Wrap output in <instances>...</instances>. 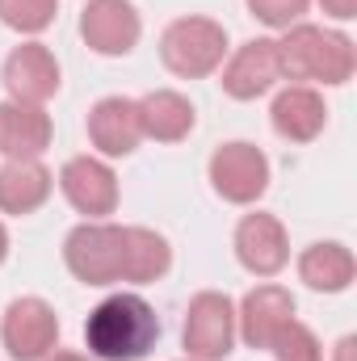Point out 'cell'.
Wrapping results in <instances>:
<instances>
[{"label":"cell","instance_id":"6da1fadb","mask_svg":"<svg viewBox=\"0 0 357 361\" xmlns=\"http://www.w3.org/2000/svg\"><path fill=\"white\" fill-rule=\"evenodd\" d=\"M160 341V319L139 294H109L85 324V345L101 361H139Z\"/></svg>","mask_w":357,"mask_h":361},{"label":"cell","instance_id":"7a4b0ae2","mask_svg":"<svg viewBox=\"0 0 357 361\" xmlns=\"http://www.w3.org/2000/svg\"><path fill=\"white\" fill-rule=\"evenodd\" d=\"M282 76L290 80H324V85H345L353 76V42L345 34L320 30V25H294L282 42Z\"/></svg>","mask_w":357,"mask_h":361},{"label":"cell","instance_id":"3957f363","mask_svg":"<svg viewBox=\"0 0 357 361\" xmlns=\"http://www.w3.org/2000/svg\"><path fill=\"white\" fill-rule=\"evenodd\" d=\"M227 55V30L210 17H181L164 30L160 38V59L169 72H177L185 80L210 76Z\"/></svg>","mask_w":357,"mask_h":361},{"label":"cell","instance_id":"277c9868","mask_svg":"<svg viewBox=\"0 0 357 361\" xmlns=\"http://www.w3.org/2000/svg\"><path fill=\"white\" fill-rule=\"evenodd\" d=\"M68 269L85 286H114L122 281V227L114 223H80L63 244Z\"/></svg>","mask_w":357,"mask_h":361},{"label":"cell","instance_id":"5b68a950","mask_svg":"<svg viewBox=\"0 0 357 361\" xmlns=\"http://www.w3.org/2000/svg\"><path fill=\"white\" fill-rule=\"evenodd\" d=\"M55 336H59V319H55V311L42 298H17V302H8L4 324H0V341L8 349V357L42 361L55 349Z\"/></svg>","mask_w":357,"mask_h":361},{"label":"cell","instance_id":"8992f818","mask_svg":"<svg viewBox=\"0 0 357 361\" xmlns=\"http://www.w3.org/2000/svg\"><path fill=\"white\" fill-rule=\"evenodd\" d=\"M236 341V315L223 294H198L185 315V349L189 361H223Z\"/></svg>","mask_w":357,"mask_h":361},{"label":"cell","instance_id":"52a82bcc","mask_svg":"<svg viewBox=\"0 0 357 361\" xmlns=\"http://www.w3.org/2000/svg\"><path fill=\"white\" fill-rule=\"evenodd\" d=\"M210 180L219 189V197L227 202H257L269 185V160L265 152H257L253 143H227L214 152L210 160Z\"/></svg>","mask_w":357,"mask_h":361},{"label":"cell","instance_id":"ba28073f","mask_svg":"<svg viewBox=\"0 0 357 361\" xmlns=\"http://www.w3.org/2000/svg\"><path fill=\"white\" fill-rule=\"evenodd\" d=\"M282 80V55H277V42L257 38V42H244L231 63L223 68V92L236 97V101H257L261 92H269Z\"/></svg>","mask_w":357,"mask_h":361},{"label":"cell","instance_id":"9c48e42d","mask_svg":"<svg viewBox=\"0 0 357 361\" xmlns=\"http://www.w3.org/2000/svg\"><path fill=\"white\" fill-rule=\"evenodd\" d=\"M4 89L13 92V101L25 105H42L47 97L59 89V63L42 42H25L4 59Z\"/></svg>","mask_w":357,"mask_h":361},{"label":"cell","instance_id":"30bf717a","mask_svg":"<svg viewBox=\"0 0 357 361\" xmlns=\"http://www.w3.org/2000/svg\"><path fill=\"white\" fill-rule=\"evenodd\" d=\"M80 34L97 55H126L139 42V13L126 0H92L80 17Z\"/></svg>","mask_w":357,"mask_h":361},{"label":"cell","instance_id":"8fae6325","mask_svg":"<svg viewBox=\"0 0 357 361\" xmlns=\"http://www.w3.org/2000/svg\"><path fill=\"white\" fill-rule=\"evenodd\" d=\"M59 185H63V197L80 214H89V219L114 214V206H118V180H114V173L101 160H92V156L68 160L63 173H59Z\"/></svg>","mask_w":357,"mask_h":361},{"label":"cell","instance_id":"7c38bea8","mask_svg":"<svg viewBox=\"0 0 357 361\" xmlns=\"http://www.w3.org/2000/svg\"><path fill=\"white\" fill-rule=\"evenodd\" d=\"M89 139L97 152L105 156H131L143 139V122H139V101L131 97H105L97 101L89 114Z\"/></svg>","mask_w":357,"mask_h":361},{"label":"cell","instance_id":"4fadbf2b","mask_svg":"<svg viewBox=\"0 0 357 361\" xmlns=\"http://www.w3.org/2000/svg\"><path fill=\"white\" fill-rule=\"evenodd\" d=\"M236 257H240L244 269L261 273V277L277 273L286 265V257H290L282 223H277L273 214H248V219L236 227Z\"/></svg>","mask_w":357,"mask_h":361},{"label":"cell","instance_id":"5bb4252c","mask_svg":"<svg viewBox=\"0 0 357 361\" xmlns=\"http://www.w3.org/2000/svg\"><path fill=\"white\" fill-rule=\"evenodd\" d=\"M51 143V118L38 105L4 101L0 105V152L8 160H34Z\"/></svg>","mask_w":357,"mask_h":361},{"label":"cell","instance_id":"9a60e30c","mask_svg":"<svg viewBox=\"0 0 357 361\" xmlns=\"http://www.w3.org/2000/svg\"><path fill=\"white\" fill-rule=\"evenodd\" d=\"M324 122H328V109H324V97L315 89L294 85V89L277 92V101H273V130H277L282 139H290V143H311V139L324 130Z\"/></svg>","mask_w":357,"mask_h":361},{"label":"cell","instance_id":"2e32d148","mask_svg":"<svg viewBox=\"0 0 357 361\" xmlns=\"http://www.w3.org/2000/svg\"><path fill=\"white\" fill-rule=\"evenodd\" d=\"M286 319H294V298H290V290H282V286H257V290L244 298L240 332H244V341H248L253 349H269L273 332H277Z\"/></svg>","mask_w":357,"mask_h":361},{"label":"cell","instance_id":"e0dca14e","mask_svg":"<svg viewBox=\"0 0 357 361\" xmlns=\"http://www.w3.org/2000/svg\"><path fill=\"white\" fill-rule=\"evenodd\" d=\"M51 197V173L38 160H8L0 169V210L30 214Z\"/></svg>","mask_w":357,"mask_h":361},{"label":"cell","instance_id":"ac0fdd59","mask_svg":"<svg viewBox=\"0 0 357 361\" xmlns=\"http://www.w3.org/2000/svg\"><path fill=\"white\" fill-rule=\"evenodd\" d=\"M139 122H143V139H160V143H177L193 130V105L173 89L147 92L139 101Z\"/></svg>","mask_w":357,"mask_h":361},{"label":"cell","instance_id":"d6986e66","mask_svg":"<svg viewBox=\"0 0 357 361\" xmlns=\"http://www.w3.org/2000/svg\"><path fill=\"white\" fill-rule=\"evenodd\" d=\"M173 265V252L164 235L147 227H122V281H156L160 273Z\"/></svg>","mask_w":357,"mask_h":361},{"label":"cell","instance_id":"ffe728a7","mask_svg":"<svg viewBox=\"0 0 357 361\" xmlns=\"http://www.w3.org/2000/svg\"><path fill=\"white\" fill-rule=\"evenodd\" d=\"M353 252L345 244H311L303 257H298V273L311 290H345L353 281Z\"/></svg>","mask_w":357,"mask_h":361},{"label":"cell","instance_id":"44dd1931","mask_svg":"<svg viewBox=\"0 0 357 361\" xmlns=\"http://www.w3.org/2000/svg\"><path fill=\"white\" fill-rule=\"evenodd\" d=\"M59 0H0V21L21 30V34H38L55 21Z\"/></svg>","mask_w":357,"mask_h":361},{"label":"cell","instance_id":"7402d4cb","mask_svg":"<svg viewBox=\"0 0 357 361\" xmlns=\"http://www.w3.org/2000/svg\"><path fill=\"white\" fill-rule=\"evenodd\" d=\"M273 357L277 361H320V341L311 336V328H303L298 319H286L273 341H269Z\"/></svg>","mask_w":357,"mask_h":361},{"label":"cell","instance_id":"603a6c76","mask_svg":"<svg viewBox=\"0 0 357 361\" xmlns=\"http://www.w3.org/2000/svg\"><path fill=\"white\" fill-rule=\"evenodd\" d=\"M307 4H311V0H248L253 17L265 21V25H273V30H290V25L307 13Z\"/></svg>","mask_w":357,"mask_h":361},{"label":"cell","instance_id":"cb8c5ba5","mask_svg":"<svg viewBox=\"0 0 357 361\" xmlns=\"http://www.w3.org/2000/svg\"><path fill=\"white\" fill-rule=\"evenodd\" d=\"M320 4H324V13H332V17H341V21L357 17V0H320Z\"/></svg>","mask_w":357,"mask_h":361},{"label":"cell","instance_id":"d4e9b609","mask_svg":"<svg viewBox=\"0 0 357 361\" xmlns=\"http://www.w3.org/2000/svg\"><path fill=\"white\" fill-rule=\"evenodd\" d=\"M8 257V231H4V223H0V261Z\"/></svg>","mask_w":357,"mask_h":361},{"label":"cell","instance_id":"484cf974","mask_svg":"<svg viewBox=\"0 0 357 361\" xmlns=\"http://www.w3.org/2000/svg\"><path fill=\"white\" fill-rule=\"evenodd\" d=\"M51 361H89V357H80V353H55Z\"/></svg>","mask_w":357,"mask_h":361}]
</instances>
